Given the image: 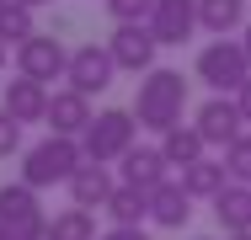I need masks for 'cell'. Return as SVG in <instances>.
<instances>
[{
    "mask_svg": "<svg viewBox=\"0 0 251 240\" xmlns=\"http://www.w3.org/2000/svg\"><path fill=\"white\" fill-rule=\"evenodd\" d=\"M128 112H134L139 128H150V134H171V128H182V112H187V80H182V70L155 64L150 75L139 80Z\"/></svg>",
    "mask_w": 251,
    "mask_h": 240,
    "instance_id": "cell-1",
    "label": "cell"
},
{
    "mask_svg": "<svg viewBox=\"0 0 251 240\" xmlns=\"http://www.w3.org/2000/svg\"><path fill=\"white\" fill-rule=\"evenodd\" d=\"M80 166H86L80 139H59V134H49V139H38L27 155H22V182H27L32 192H43V187H53V182H70Z\"/></svg>",
    "mask_w": 251,
    "mask_h": 240,
    "instance_id": "cell-2",
    "label": "cell"
},
{
    "mask_svg": "<svg viewBox=\"0 0 251 240\" xmlns=\"http://www.w3.org/2000/svg\"><path fill=\"white\" fill-rule=\"evenodd\" d=\"M134 144H139V118H134L128 107H107V112H97L91 128L80 134V149H86L91 166H112V160H123Z\"/></svg>",
    "mask_w": 251,
    "mask_h": 240,
    "instance_id": "cell-3",
    "label": "cell"
},
{
    "mask_svg": "<svg viewBox=\"0 0 251 240\" xmlns=\"http://www.w3.org/2000/svg\"><path fill=\"white\" fill-rule=\"evenodd\" d=\"M193 75H198L214 96H235L251 80V59H246V48H241V38H214V43H203Z\"/></svg>",
    "mask_w": 251,
    "mask_h": 240,
    "instance_id": "cell-4",
    "label": "cell"
},
{
    "mask_svg": "<svg viewBox=\"0 0 251 240\" xmlns=\"http://www.w3.org/2000/svg\"><path fill=\"white\" fill-rule=\"evenodd\" d=\"M0 230L11 240H49V214H43L38 192L27 182H5L0 187Z\"/></svg>",
    "mask_w": 251,
    "mask_h": 240,
    "instance_id": "cell-5",
    "label": "cell"
},
{
    "mask_svg": "<svg viewBox=\"0 0 251 240\" xmlns=\"http://www.w3.org/2000/svg\"><path fill=\"white\" fill-rule=\"evenodd\" d=\"M16 75L38 80V86H49V80H64V75H70V48L59 43L53 32H38V38H27V43L16 48Z\"/></svg>",
    "mask_w": 251,
    "mask_h": 240,
    "instance_id": "cell-6",
    "label": "cell"
},
{
    "mask_svg": "<svg viewBox=\"0 0 251 240\" xmlns=\"http://www.w3.org/2000/svg\"><path fill=\"white\" fill-rule=\"evenodd\" d=\"M112 75H118V64H112V53H107V43H80V48H70V91H80V96H97L112 86Z\"/></svg>",
    "mask_w": 251,
    "mask_h": 240,
    "instance_id": "cell-7",
    "label": "cell"
},
{
    "mask_svg": "<svg viewBox=\"0 0 251 240\" xmlns=\"http://www.w3.org/2000/svg\"><path fill=\"white\" fill-rule=\"evenodd\" d=\"M155 32L150 22H134V27H118L112 38H107V53H112V64L118 70H134V75H150L155 70Z\"/></svg>",
    "mask_w": 251,
    "mask_h": 240,
    "instance_id": "cell-8",
    "label": "cell"
},
{
    "mask_svg": "<svg viewBox=\"0 0 251 240\" xmlns=\"http://www.w3.org/2000/svg\"><path fill=\"white\" fill-rule=\"evenodd\" d=\"M150 32H155L160 48H182L193 32H198V0H155Z\"/></svg>",
    "mask_w": 251,
    "mask_h": 240,
    "instance_id": "cell-9",
    "label": "cell"
},
{
    "mask_svg": "<svg viewBox=\"0 0 251 240\" xmlns=\"http://www.w3.org/2000/svg\"><path fill=\"white\" fill-rule=\"evenodd\" d=\"M241 123H246V118H241L235 96H208V101L198 107V123H193V128L203 134V144H219V149H230V144L241 139Z\"/></svg>",
    "mask_w": 251,
    "mask_h": 240,
    "instance_id": "cell-10",
    "label": "cell"
},
{
    "mask_svg": "<svg viewBox=\"0 0 251 240\" xmlns=\"http://www.w3.org/2000/svg\"><path fill=\"white\" fill-rule=\"evenodd\" d=\"M166 171H171V166H166L160 144H134V149H128L123 160H118V182H123V187H139L145 197H150V192L160 187V182H171Z\"/></svg>",
    "mask_w": 251,
    "mask_h": 240,
    "instance_id": "cell-11",
    "label": "cell"
},
{
    "mask_svg": "<svg viewBox=\"0 0 251 240\" xmlns=\"http://www.w3.org/2000/svg\"><path fill=\"white\" fill-rule=\"evenodd\" d=\"M91 118H97V112H91V96H80V91L64 86V91L49 96V118H43V123H49V134H59V139H80V134L91 128Z\"/></svg>",
    "mask_w": 251,
    "mask_h": 240,
    "instance_id": "cell-12",
    "label": "cell"
},
{
    "mask_svg": "<svg viewBox=\"0 0 251 240\" xmlns=\"http://www.w3.org/2000/svg\"><path fill=\"white\" fill-rule=\"evenodd\" d=\"M49 96H53L49 86L16 75V80H5V91H0V112H11L16 123H43V118H49Z\"/></svg>",
    "mask_w": 251,
    "mask_h": 240,
    "instance_id": "cell-13",
    "label": "cell"
},
{
    "mask_svg": "<svg viewBox=\"0 0 251 240\" xmlns=\"http://www.w3.org/2000/svg\"><path fill=\"white\" fill-rule=\"evenodd\" d=\"M64 187H70V203L75 208H107V197L118 192V176H112V166H91L86 160Z\"/></svg>",
    "mask_w": 251,
    "mask_h": 240,
    "instance_id": "cell-14",
    "label": "cell"
},
{
    "mask_svg": "<svg viewBox=\"0 0 251 240\" xmlns=\"http://www.w3.org/2000/svg\"><path fill=\"white\" fill-rule=\"evenodd\" d=\"M187 219H193L187 187H182V182H160V187L150 192V224L155 230H182Z\"/></svg>",
    "mask_w": 251,
    "mask_h": 240,
    "instance_id": "cell-15",
    "label": "cell"
},
{
    "mask_svg": "<svg viewBox=\"0 0 251 240\" xmlns=\"http://www.w3.org/2000/svg\"><path fill=\"white\" fill-rule=\"evenodd\" d=\"M101 214L112 219V230H145V219H150V197H145L139 187H123V182H118V192L107 197Z\"/></svg>",
    "mask_w": 251,
    "mask_h": 240,
    "instance_id": "cell-16",
    "label": "cell"
},
{
    "mask_svg": "<svg viewBox=\"0 0 251 240\" xmlns=\"http://www.w3.org/2000/svg\"><path fill=\"white\" fill-rule=\"evenodd\" d=\"M214 219H219V230L225 235H246L251 230V187H230L214 197Z\"/></svg>",
    "mask_w": 251,
    "mask_h": 240,
    "instance_id": "cell-17",
    "label": "cell"
},
{
    "mask_svg": "<svg viewBox=\"0 0 251 240\" xmlns=\"http://www.w3.org/2000/svg\"><path fill=\"white\" fill-rule=\"evenodd\" d=\"M203 149H208V144H203V134L193 128V123L160 134V155H166V166H182V171H187V166H198V160H203Z\"/></svg>",
    "mask_w": 251,
    "mask_h": 240,
    "instance_id": "cell-18",
    "label": "cell"
},
{
    "mask_svg": "<svg viewBox=\"0 0 251 240\" xmlns=\"http://www.w3.org/2000/svg\"><path fill=\"white\" fill-rule=\"evenodd\" d=\"M182 187H187V197H208V203H214L219 192L230 187V171H225V160H208V155H203L198 166L182 171Z\"/></svg>",
    "mask_w": 251,
    "mask_h": 240,
    "instance_id": "cell-19",
    "label": "cell"
},
{
    "mask_svg": "<svg viewBox=\"0 0 251 240\" xmlns=\"http://www.w3.org/2000/svg\"><path fill=\"white\" fill-rule=\"evenodd\" d=\"M198 27L214 38H230L235 27H246V0H198Z\"/></svg>",
    "mask_w": 251,
    "mask_h": 240,
    "instance_id": "cell-20",
    "label": "cell"
},
{
    "mask_svg": "<svg viewBox=\"0 0 251 240\" xmlns=\"http://www.w3.org/2000/svg\"><path fill=\"white\" fill-rule=\"evenodd\" d=\"M27 38H38L32 5H22V0H5V5H0V43H5V48H22Z\"/></svg>",
    "mask_w": 251,
    "mask_h": 240,
    "instance_id": "cell-21",
    "label": "cell"
},
{
    "mask_svg": "<svg viewBox=\"0 0 251 240\" xmlns=\"http://www.w3.org/2000/svg\"><path fill=\"white\" fill-rule=\"evenodd\" d=\"M49 240H101L91 208H59L49 219Z\"/></svg>",
    "mask_w": 251,
    "mask_h": 240,
    "instance_id": "cell-22",
    "label": "cell"
},
{
    "mask_svg": "<svg viewBox=\"0 0 251 240\" xmlns=\"http://www.w3.org/2000/svg\"><path fill=\"white\" fill-rule=\"evenodd\" d=\"M219 160H225V171H230V182H235V187H251V134H241V139L230 144Z\"/></svg>",
    "mask_w": 251,
    "mask_h": 240,
    "instance_id": "cell-23",
    "label": "cell"
},
{
    "mask_svg": "<svg viewBox=\"0 0 251 240\" xmlns=\"http://www.w3.org/2000/svg\"><path fill=\"white\" fill-rule=\"evenodd\" d=\"M107 5V16L118 22V27H134V22H150L155 0H101Z\"/></svg>",
    "mask_w": 251,
    "mask_h": 240,
    "instance_id": "cell-24",
    "label": "cell"
},
{
    "mask_svg": "<svg viewBox=\"0 0 251 240\" xmlns=\"http://www.w3.org/2000/svg\"><path fill=\"white\" fill-rule=\"evenodd\" d=\"M16 149H22V123H16L11 112H0V160L16 155Z\"/></svg>",
    "mask_w": 251,
    "mask_h": 240,
    "instance_id": "cell-25",
    "label": "cell"
},
{
    "mask_svg": "<svg viewBox=\"0 0 251 240\" xmlns=\"http://www.w3.org/2000/svg\"><path fill=\"white\" fill-rule=\"evenodd\" d=\"M101 240H150V230H107Z\"/></svg>",
    "mask_w": 251,
    "mask_h": 240,
    "instance_id": "cell-26",
    "label": "cell"
},
{
    "mask_svg": "<svg viewBox=\"0 0 251 240\" xmlns=\"http://www.w3.org/2000/svg\"><path fill=\"white\" fill-rule=\"evenodd\" d=\"M235 107H241V118H246V123H251V80H246V86H241V91H235Z\"/></svg>",
    "mask_w": 251,
    "mask_h": 240,
    "instance_id": "cell-27",
    "label": "cell"
},
{
    "mask_svg": "<svg viewBox=\"0 0 251 240\" xmlns=\"http://www.w3.org/2000/svg\"><path fill=\"white\" fill-rule=\"evenodd\" d=\"M241 48H246V59H251V22H246V38H241Z\"/></svg>",
    "mask_w": 251,
    "mask_h": 240,
    "instance_id": "cell-28",
    "label": "cell"
},
{
    "mask_svg": "<svg viewBox=\"0 0 251 240\" xmlns=\"http://www.w3.org/2000/svg\"><path fill=\"white\" fill-rule=\"evenodd\" d=\"M22 5H53V0H22Z\"/></svg>",
    "mask_w": 251,
    "mask_h": 240,
    "instance_id": "cell-29",
    "label": "cell"
},
{
    "mask_svg": "<svg viewBox=\"0 0 251 240\" xmlns=\"http://www.w3.org/2000/svg\"><path fill=\"white\" fill-rule=\"evenodd\" d=\"M225 240H251V230H246V235H225Z\"/></svg>",
    "mask_w": 251,
    "mask_h": 240,
    "instance_id": "cell-30",
    "label": "cell"
},
{
    "mask_svg": "<svg viewBox=\"0 0 251 240\" xmlns=\"http://www.w3.org/2000/svg\"><path fill=\"white\" fill-rule=\"evenodd\" d=\"M0 70H5V43H0Z\"/></svg>",
    "mask_w": 251,
    "mask_h": 240,
    "instance_id": "cell-31",
    "label": "cell"
},
{
    "mask_svg": "<svg viewBox=\"0 0 251 240\" xmlns=\"http://www.w3.org/2000/svg\"><path fill=\"white\" fill-rule=\"evenodd\" d=\"M0 240H11V235H5V230H0Z\"/></svg>",
    "mask_w": 251,
    "mask_h": 240,
    "instance_id": "cell-32",
    "label": "cell"
},
{
    "mask_svg": "<svg viewBox=\"0 0 251 240\" xmlns=\"http://www.w3.org/2000/svg\"><path fill=\"white\" fill-rule=\"evenodd\" d=\"M198 240H208V235H198Z\"/></svg>",
    "mask_w": 251,
    "mask_h": 240,
    "instance_id": "cell-33",
    "label": "cell"
},
{
    "mask_svg": "<svg viewBox=\"0 0 251 240\" xmlns=\"http://www.w3.org/2000/svg\"><path fill=\"white\" fill-rule=\"evenodd\" d=\"M0 5H5V0H0Z\"/></svg>",
    "mask_w": 251,
    "mask_h": 240,
    "instance_id": "cell-34",
    "label": "cell"
}]
</instances>
